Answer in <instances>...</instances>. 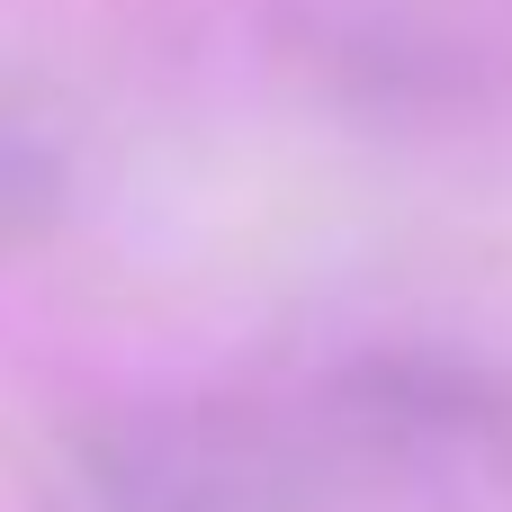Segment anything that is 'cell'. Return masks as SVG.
Listing matches in <instances>:
<instances>
[{
  "label": "cell",
  "instance_id": "cell-1",
  "mask_svg": "<svg viewBox=\"0 0 512 512\" xmlns=\"http://www.w3.org/2000/svg\"><path fill=\"white\" fill-rule=\"evenodd\" d=\"M279 441L306 486H360L423 512H486L512 495V378L441 342H369L315 369Z\"/></svg>",
  "mask_w": 512,
  "mask_h": 512
},
{
  "label": "cell",
  "instance_id": "cell-2",
  "mask_svg": "<svg viewBox=\"0 0 512 512\" xmlns=\"http://www.w3.org/2000/svg\"><path fill=\"white\" fill-rule=\"evenodd\" d=\"M63 512H297L306 468L279 423L216 405H117L63 441Z\"/></svg>",
  "mask_w": 512,
  "mask_h": 512
},
{
  "label": "cell",
  "instance_id": "cell-3",
  "mask_svg": "<svg viewBox=\"0 0 512 512\" xmlns=\"http://www.w3.org/2000/svg\"><path fill=\"white\" fill-rule=\"evenodd\" d=\"M72 198V153L45 117H27L18 99H0V252L36 243L45 225H63Z\"/></svg>",
  "mask_w": 512,
  "mask_h": 512
}]
</instances>
